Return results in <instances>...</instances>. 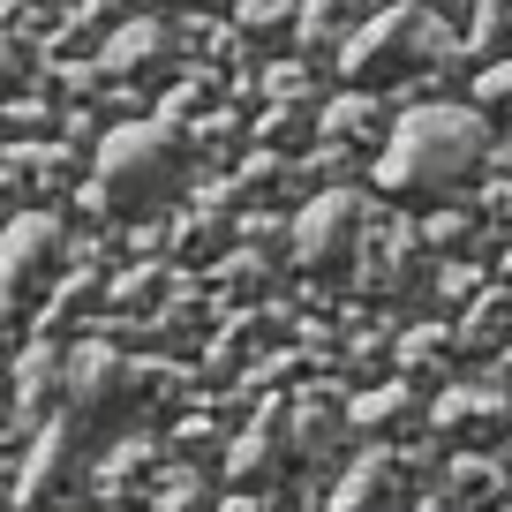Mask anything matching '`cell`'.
I'll list each match as a JSON object with an SVG mask.
<instances>
[{
  "mask_svg": "<svg viewBox=\"0 0 512 512\" xmlns=\"http://www.w3.org/2000/svg\"><path fill=\"white\" fill-rule=\"evenodd\" d=\"M369 241H377V211L362 189H317L287 226V264L309 287H354Z\"/></svg>",
  "mask_w": 512,
  "mask_h": 512,
  "instance_id": "277c9868",
  "label": "cell"
},
{
  "mask_svg": "<svg viewBox=\"0 0 512 512\" xmlns=\"http://www.w3.org/2000/svg\"><path fill=\"white\" fill-rule=\"evenodd\" d=\"M151 512H219V490H204L196 475H181V482H174V490H166Z\"/></svg>",
  "mask_w": 512,
  "mask_h": 512,
  "instance_id": "d6986e66",
  "label": "cell"
},
{
  "mask_svg": "<svg viewBox=\"0 0 512 512\" xmlns=\"http://www.w3.org/2000/svg\"><path fill=\"white\" fill-rule=\"evenodd\" d=\"M279 415H287V445H294V460H302V467H339L354 452L347 400H339L332 384H309V392L279 400Z\"/></svg>",
  "mask_w": 512,
  "mask_h": 512,
  "instance_id": "8fae6325",
  "label": "cell"
},
{
  "mask_svg": "<svg viewBox=\"0 0 512 512\" xmlns=\"http://www.w3.org/2000/svg\"><path fill=\"white\" fill-rule=\"evenodd\" d=\"M445 497L467 505V512H497V505H505L497 460H482V452H445Z\"/></svg>",
  "mask_w": 512,
  "mask_h": 512,
  "instance_id": "2e32d148",
  "label": "cell"
},
{
  "mask_svg": "<svg viewBox=\"0 0 512 512\" xmlns=\"http://www.w3.org/2000/svg\"><path fill=\"white\" fill-rule=\"evenodd\" d=\"M324 136H377V98L347 91L332 113H324Z\"/></svg>",
  "mask_w": 512,
  "mask_h": 512,
  "instance_id": "ac0fdd59",
  "label": "cell"
},
{
  "mask_svg": "<svg viewBox=\"0 0 512 512\" xmlns=\"http://www.w3.org/2000/svg\"><path fill=\"white\" fill-rule=\"evenodd\" d=\"M106 76L113 83H136V76H151V68H174L181 61V31L174 23H159V16H144V23H121V31L106 38Z\"/></svg>",
  "mask_w": 512,
  "mask_h": 512,
  "instance_id": "5bb4252c",
  "label": "cell"
},
{
  "mask_svg": "<svg viewBox=\"0 0 512 512\" xmlns=\"http://www.w3.org/2000/svg\"><path fill=\"white\" fill-rule=\"evenodd\" d=\"M8 16H16V0H0V23H8Z\"/></svg>",
  "mask_w": 512,
  "mask_h": 512,
  "instance_id": "7402d4cb",
  "label": "cell"
},
{
  "mask_svg": "<svg viewBox=\"0 0 512 512\" xmlns=\"http://www.w3.org/2000/svg\"><path fill=\"white\" fill-rule=\"evenodd\" d=\"M354 31V0H309L302 23H294V38H302V53H339Z\"/></svg>",
  "mask_w": 512,
  "mask_h": 512,
  "instance_id": "e0dca14e",
  "label": "cell"
},
{
  "mask_svg": "<svg viewBox=\"0 0 512 512\" xmlns=\"http://www.w3.org/2000/svg\"><path fill=\"white\" fill-rule=\"evenodd\" d=\"M347 422H354V445H415L430 437V400H415L407 384H369L347 400Z\"/></svg>",
  "mask_w": 512,
  "mask_h": 512,
  "instance_id": "4fadbf2b",
  "label": "cell"
},
{
  "mask_svg": "<svg viewBox=\"0 0 512 512\" xmlns=\"http://www.w3.org/2000/svg\"><path fill=\"white\" fill-rule=\"evenodd\" d=\"M68 279V226L53 211H16L0 226V317H38Z\"/></svg>",
  "mask_w": 512,
  "mask_h": 512,
  "instance_id": "8992f818",
  "label": "cell"
},
{
  "mask_svg": "<svg viewBox=\"0 0 512 512\" xmlns=\"http://www.w3.org/2000/svg\"><path fill=\"white\" fill-rule=\"evenodd\" d=\"M437 53H445L437 16H430V8H415V0H400V8H377L369 23H354V31H347V46H339V76H347V91L377 98L384 83L422 76Z\"/></svg>",
  "mask_w": 512,
  "mask_h": 512,
  "instance_id": "5b68a950",
  "label": "cell"
},
{
  "mask_svg": "<svg viewBox=\"0 0 512 512\" xmlns=\"http://www.w3.org/2000/svg\"><path fill=\"white\" fill-rule=\"evenodd\" d=\"M422 460L400 445H354L347 460L332 467V490H324V512H422Z\"/></svg>",
  "mask_w": 512,
  "mask_h": 512,
  "instance_id": "52a82bcc",
  "label": "cell"
},
{
  "mask_svg": "<svg viewBox=\"0 0 512 512\" xmlns=\"http://www.w3.org/2000/svg\"><path fill=\"white\" fill-rule=\"evenodd\" d=\"M430 437L445 452H482V460H497L512 437V392L505 384H452V392H437L430 400Z\"/></svg>",
  "mask_w": 512,
  "mask_h": 512,
  "instance_id": "30bf717a",
  "label": "cell"
},
{
  "mask_svg": "<svg viewBox=\"0 0 512 512\" xmlns=\"http://www.w3.org/2000/svg\"><path fill=\"white\" fill-rule=\"evenodd\" d=\"M196 159H189V136L181 121H121L98 136V159H91V204L106 219H159L166 204H181Z\"/></svg>",
  "mask_w": 512,
  "mask_h": 512,
  "instance_id": "7a4b0ae2",
  "label": "cell"
},
{
  "mask_svg": "<svg viewBox=\"0 0 512 512\" xmlns=\"http://www.w3.org/2000/svg\"><path fill=\"white\" fill-rule=\"evenodd\" d=\"M219 475H226V497H279L294 475H302V460H294L287 445V415L279 407H264L256 422H241L234 437H226L219 452Z\"/></svg>",
  "mask_w": 512,
  "mask_h": 512,
  "instance_id": "9c48e42d",
  "label": "cell"
},
{
  "mask_svg": "<svg viewBox=\"0 0 512 512\" xmlns=\"http://www.w3.org/2000/svg\"><path fill=\"white\" fill-rule=\"evenodd\" d=\"M219 512H279V497H219Z\"/></svg>",
  "mask_w": 512,
  "mask_h": 512,
  "instance_id": "44dd1931",
  "label": "cell"
},
{
  "mask_svg": "<svg viewBox=\"0 0 512 512\" xmlns=\"http://www.w3.org/2000/svg\"><path fill=\"white\" fill-rule=\"evenodd\" d=\"M61 362H68L61 339L23 347V362H16V407L23 415H53V407H61Z\"/></svg>",
  "mask_w": 512,
  "mask_h": 512,
  "instance_id": "9a60e30c",
  "label": "cell"
},
{
  "mask_svg": "<svg viewBox=\"0 0 512 512\" xmlns=\"http://www.w3.org/2000/svg\"><path fill=\"white\" fill-rule=\"evenodd\" d=\"M505 460H512V437H505Z\"/></svg>",
  "mask_w": 512,
  "mask_h": 512,
  "instance_id": "603a6c76",
  "label": "cell"
},
{
  "mask_svg": "<svg viewBox=\"0 0 512 512\" xmlns=\"http://www.w3.org/2000/svg\"><path fill=\"white\" fill-rule=\"evenodd\" d=\"M144 392H151V377L136 369V354H121L113 339H76L68 362H61V407H53V422H68L98 452L128 430V415H136Z\"/></svg>",
  "mask_w": 512,
  "mask_h": 512,
  "instance_id": "3957f363",
  "label": "cell"
},
{
  "mask_svg": "<svg viewBox=\"0 0 512 512\" xmlns=\"http://www.w3.org/2000/svg\"><path fill=\"white\" fill-rule=\"evenodd\" d=\"M490 106H512V61H497L490 76L475 83V113H482V121H490Z\"/></svg>",
  "mask_w": 512,
  "mask_h": 512,
  "instance_id": "ffe728a7",
  "label": "cell"
},
{
  "mask_svg": "<svg viewBox=\"0 0 512 512\" xmlns=\"http://www.w3.org/2000/svg\"><path fill=\"white\" fill-rule=\"evenodd\" d=\"M91 467H98V452L83 445L68 422H46L38 445L23 452V475H16V490H8V512H76L83 497H91Z\"/></svg>",
  "mask_w": 512,
  "mask_h": 512,
  "instance_id": "ba28073f",
  "label": "cell"
},
{
  "mask_svg": "<svg viewBox=\"0 0 512 512\" xmlns=\"http://www.w3.org/2000/svg\"><path fill=\"white\" fill-rule=\"evenodd\" d=\"M460 362H467V347H460L452 324H415V332L392 339V384H407L415 400L452 392V384H460Z\"/></svg>",
  "mask_w": 512,
  "mask_h": 512,
  "instance_id": "7c38bea8",
  "label": "cell"
},
{
  "mask_svg": "<svg viewBox=\"0 0 512 512\" xmlns=\"http://www.w3.org/2000/svg\"><path fill=\"white\" fill-rule=\"evenodd\" d=\"M482 166H490V121L475 106H452V98H430V106L400 113L377 144V189L392 204L415 211H445L460 189H475Z\"/></svg>",
  "mask_w": 512,
  "mask_h": 512,
  "instance_id": "6da1fadb",
  "label": "cell"
}]
</instances>
